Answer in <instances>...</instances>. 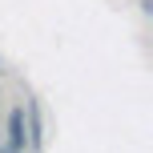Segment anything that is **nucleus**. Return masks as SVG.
Listing matches in <instances>:
<instances>
[{
  "mask_svg": "<svg viewBox=\"0 0 153 153\" xmlns=\"http://www.w3.org/2000/svg\"><path fill=\"white\" fill-rule=\"evenodd\" d=\"M24 145H28V125H24V109L16 105L8 113V153H24Z\"/></svg>",
  "mask_w": 153,
  "mask_h": 153,
  "instance_id": "obj_1",
  "label": "nucleus"
},
{
  "mask_svg": "<svg viewBox=\"0 0 153 153\" xmlns=\"http://www.w3.org/2000/svg\"><path fill=\"white\" fill-rule=\"evenodd\" d=\"M0 153H4V149H0Z\"/></svg>",
  "mask_w": 153,
  "mask_h": 153,
  "instance_id": "obj_2",
  "label": "nucleus"
}]
</instances>
